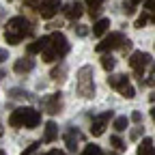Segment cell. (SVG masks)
Returning <instances> with one entry per match:
<instances>
[{
	"instance_id": "4dcf8cb0",
	"label": "cell",
	"mask_w": 155,
	"mask_h": 155,
	"mask_svg": "<svg viewBox=\"0 0 155 155\" xmlns=\"http://www.w3.org/2000/svg\"><path fill=\"white\" fill-rule=\"evenodd\" d=\"M37 147H39L37 142H35V144H30V147H28V149H26V151H24L22 155H30V153H35V149H37Z\"/></svg>"
},
{
	"instance_id": "603a6c76",
	"label": "cell",
	"mask_w": 155,
	"mask_h": 155,
	"mask_svg": "<svg viewBox=\"0 0 155 155\" xmlns=\"http://www.w3.org/2000/svg\"><path fill=\"white\" fill-rule=\"evenodd\" d=\"M121 95L125 97V99H134V97H136V91H134V86H125V88H121Z\"/></svg>"
},
{
	"instance_id": "ba28073f",
	"label": "cell",
	"mask_w": 155,
	"mask_h": 155,
	"mask_svg": "<svg viewBox=\"0 0 155 155\" xmlns=\"http://www.w3.org/2000/svg\"><path fill=\"white\" fill-rule=\"evenodd\" d=\"M43 106H45V110H48V114H58L61 112V93H54L52 97H48V99L43 101Z\"/></svg>"
},
{
	"instance_id": "4fadbf2b",
	"label": "cell",
	"mask_w": 155,
	"mask_h": 155,
	"mask_svg": "<svg viewBox=\"0 0 155 155\" xmlns=\"http://www.w3.org/2000/svg\"><path fill=\"white\" fill-rule=\"evenodd\" d=\"M56 136H58V127L54 121H50L45 125V134H43V142H54L56 140Z\"/></svg>"
},
{
	"instance_id": "cb8c5ba5",
	"label": "cell",
	"mask_w": 155,
	"mask_h": 155,
	"mask_svg": "<svg viewBox=\"0 0 155 155\" xmlns=\"http://www.w3.org/2000/svg\"><path fill=\"white\" fill-rule=\"evenodd\" d=\"M52 78H54V80H58V82H61V80H65V67H58V69H54V71H52Z\"/></svg>"
},
{
	"instance_id": "d6986e66",
	"label": "cell",
	"mask_w": 155,
	"mask_h": 155,
	"mask_svg": "<svg viewBox=\"0 0 155 155\" xmlns=\"http://www.w3.org/2000/svg\"><path fill=\"white\" fill-rule=\"evenodd\" d=\"M125 127H127V116H116L114 119V129L116 131H125Z\"/></svg>"
},
{
	"instance_id": "f35d334b",
	"label": "cell",
	"mask_w": 155,
	"mask_h": 155,
	"mask_svg": "<svg viewBox=\"0 0 155 155\" xmlns=\"http://www.w3.org/2000/svg\"><path fill=\"white\" fill-rule=\"evenodd\" d=\"M131 2H134V5H138V2H142V0H131Z\"/></svg>"
},
{
	"instance_id": "3957f363",
	"label": "cell",
	"mask_w": 155,
	"mask_h": 155,
	"mask_svg": "<svg viewBox=\"0 0 155 155\" xmlns=\"http://www.w3.org/2000/svg\"><path fill=\"white\" fill-rule=\"evenodd\" d=\"M93 67L91 65H84L80 71H78V95L82 97H93L95 93V82H93Z\"/></svg>"
},
{
	"instance_id": "30bf717a",
	"label": "cell",
	"mask_w": 155,
	"mask_h": 155,
	"mask_svg": "<svg viewBox=\"0 0 155 155\" xmlns=\"http://www.w3.org/2000/svg\"><path fill=\"white\" fill-rule=\"evenodd\" d=\"M50 45V37H41V39H37L35 43L28 45V54H43V50Z\"/></svg>"
},
{
	"instance_id": "4316f807",
	"label": "cell",
	"mask_w": 155,
	"mask_h": 155,
	"mask_svg": "<svg viewBox=\"0 0 155 155\" xmlns=\"http://www.w3.org/2000/svg\"><path fill=\"white\" fill-rule=\"evenodd\" d=\"M123 13H125V15H134V13H136L134 2H125V5H123Z\"/></svg>"
},
{
	"instance_id": "8d00e7d4",
	"label": "cell",
	"mask_w": 155,
	"mask_h": 155,
	"mask_svg": "<svg viewBox=\"0 0 155 155\" xmlns=\"http://www.w3.org/2000/svg\"><path fill=\"white\" fill-rule=\"evenodd\" d=\"M147 84H151V86H155V78H153V80H149Z\"/></svg>"
},
{
	"instance_id": "9c48e42d",
	"label": "cell",
	"mask_w": 155,
	"mask_h": 155,
	"mask_svg": "<svg viewBox=\"0 0 155 155\" xmlns=\"http://www.w3.org/2000/svg\"><path fill=\"white\" fill-rule=\"evenodd\" d=\"M39 121H41V114H39L35 108H26V116H24V125L26 127H37L39 125Z\"/></svg>"
},
{
	"instance_id": "8fae6325",
	"label": "cell",
	"mask_w": 155,
	"mask_h": 155,
	"mask_svg": "<svg viewBox=\"0 0 155 155\" xmlns=\"http://www.w3.org/2000/svg\"><path fill=\"white\" fill-rule=\"evenodd\" d=\"M32 67H35V61H30V58H19L13 65L15 73H28V71H32Z\"/></svg>"
},
{
	"instance_id": "d4e9b609",
	"label": "cell",
	"mask_w": 155,
	"mask_h": 155,
	"mask_svg": "<svg viewBox=\"0 0 155 155\" xmlns=\"http://www.w3.org/2000/svg\"><path fill=\"white\" fill-rule=\"evenodd\" d=\"M73 30H75V35H78V37H86V35H88V28H86V26H82V24H75V26H73Z\"/></svg>"
},
{
	"instance_id": "1f68e13d",
	"label": "cell",
	"mask_w": 155,
	"mask_h": 155,
	"mask_svg": "<svg viewBox=\"0 0 155 155\" xmlns=\"http://www.w3.org/2000/svg\"><path fill=\"white\" fill-rule=\"evenodd\" d=\"M147 9L149 11H155V0H147Z\"/></svg>"
},
{
	"instance_id": "277c9868",
	"label": "cell",
	"mask_w": 155,
	"mask_h": 155,
	"mask_svg": "<svg viewBox=\"0 0 155 155\" xmlns=\"http://www.w3.org/2000/svg\"><path fill=\"white\" fill-rule=\"evenodd\" d=\"M149 65H151V56L147 52H134L129 58V67L136 71V75H142Z\"/></svg>"
},
{
	"instance_id": "7a4b0ae2",
	"label": "cell",
	"mask_w": 155,
	"mask_h": 155,
	"mask_svg": "<svg viewBox=\"0 0 155 155\" xmlns=\"http://www.w3.org/2000/svg\"><path fill=\"white\" fill-rule=\"evenodd\" d=\"M67 52H69V45H67L65 35L63 32H54L50 37V45L43 50V61L45 63H54L56 58H63Z\"/></svg>"
},
{
	"instance_id": "8992f818",
	"label": "cell",
	"mask_w": 155,
	"mask_h": 155,
	"mask_svg": "<svg viewBox=\"0 0 155 155\" xmlns=\"http://www.w3.org/2000/svg\"><path fill=\"white\" fill-rule=\"evenodd\" d=\"M58 7H61V0H45V2L39 5V15H41L43 19H52L56 15Z\"/></svg>"
},
{
	"instance_id": "5b68a950",
	"label": "cell",
	"mask_w": 155,
	"mask_h": 155,
	"mask_svg": "<svg viewBox=\"0 0 155 155\" xmlns=\"http://www.w3.org/2000/svg\"><path fill=\"white\" fill-rule=\"evenodd\" d=\"M125 43V37L121 32H110L108 37H104V41L97 45V52H108V50H114V48H121Z\"/></svg>"
},
{
	"instance_id": "d6a6232c",
	"label": "cell",
	"mask_w": 155,
	"mask_h": 155,
	"mask_svg": "<svg viewBox=\"0 0 155 155\" xmlns=\"http://www.w3.org/2000/svg\"><path fill=\"white\" fill-rule=\"evenodd\" d=\"M7 61V50H0V63Z\"/></svg>"
},
{
	"instance_id": "83f0119b",
	"label": "cell",
	"mask_w": 155,
	"mask_h": 155,
	"mask_svg": "<svg viewBox=\"0 0 155 155\" xmlns=\"http://www.w3.org/2000/svg\"><path fill=\"white\" fill-rule=\"evenodd\" d=\"M147 22H149V17H147V15H140V17H138V22H136V28H144Z\"/></svg>"
},
{
	"instance_id": "5bb4252c",
	"label": "cell",
	"mask_w": 155,
	"mask_h": 155,
	"mask_svg": "<svg viewBox=\"0 0 155 155\" xmlns=\"http://www.w3.org/2000/svg\"><path fill=\"white\" fill-rule=\"evenodd\" d=\"M108 26H110V19H106V17L97 19V22H95V26H93V35H95V37H101V35H106Z\"/></svg>"
},
{
	"instance_id": "60d3db41",
	"label": "cell",
	"mask_w": 155,
	"mask_h": 155,
	"mask_svg": "<svg viewBox=\"0 0 155 155\" xmlns=\"http://www.w3.org/2000/svg\"><path fill=\"white\" fill-rule=\"evenodd\" d=\"M0 136H2V127H0Z\"/></svg>"
},
{
	"instance_id": "6da1fadb",
	"label": "cell",
	"mask_w": 155,
	"mask_h": 155,
	"mask_svg": "<svg viewBox=\"0 0 155 155\" xmlns=\"http://www.w3.org/2000/svg\"><path fill=\"white\" fill-rule=\"evenodd\" d=\"M30 32H32V28H30V22H28L26 17L17 15V17L9 19V24H7V30H5V39H7V43H11V45H17V43L22 41L24 37H28Z\"/></svg>"
},
{
	"instance_id": "52a82bcc",
	"label": "cell",
	"mask_w": 155,
	"mask_h": 155,
	"mask_svg": "<svg viewBox=\"0 0 155 155\" xmlns=\"http://www.w3.org/2000/svg\"><path fill=\"white\" fill-rule=\"evenodd\" d=\"M108 119H112V112H104L101 116H97V119L93 121V125H91V134H93V136H101L104 129H106Z\"/></svg>"
},
{
	"instance_id": "e575fe53",
	"label": "cell",
	"mask_w": 155,
	"mask_h": 155,
	"mask_svg": "<svg viewBox=\"0 0 155 155\" xmlns=\"http://www.w3.org/2000/svg\"><path fill=\"white\" fill-rule=\"evenodd\" d=\"M26 5H37V0H24Z\"/></svg>"
},
{
	"instance_id": "ab89813d",
	"label": "cell",
	"mask_w": 155,
	"mask_h": 155,
	"mask_svg": "<svg viewBox=\"0 0 155 155\" xmlns=\"http://www.w3.org/2000/svg\"><path fill=\"white\" fill-rule=\"evenodd\" d=\"M0 78H5V71H2V69H0Z\"/></svg>"
},
{
	"instance_id": "2e32d148",
	"label": "cell",
	"mask_w": 155,
	"mask_h": 155,
	"mask_svg": "<svg viewBox=\"0 0 155 155\" xmlns=\"http://www.w3.org/2000/svg\"><path fill=\"white\" fill-rule=\"evenodd\" d=\"M108 84L112 86V88H125L127 86V75H110L108 78Z\"/></svg>"
},
{
	"instance_id": "ffe728a7",
	"label": "cell",
	"mask_w": 155,
	"mask_h": 155,
	"mask_svg": "<svg viewBox=\"0 0 155 155\" xmlns=\"http://www.w3.org/2000/svg\"><path fill=\"white\" fill-rule=\"evenodd\" d=\"M101 67H104L106 71H112V69H114V58H112V56H104V58H101Z\"/></svg>"
},
{
	"instance_id": "484cf974",
	"label": "cell",
	"mask_w": 155,
	"mask_h": 155,
	"mask_svg": "<svg viewBox=\"0 0 155 155\" xmlns=\"http://www.w3.org/2000/svg\"><path fill=\"white\" fill-rule=\"evenodd\" d=\"M142 134H144V129H142V127H136V129H131V134H129V138H131V140H138V138H140Z\"/></svg>"
},
{
	"instance_id": "d590c367",
	"label": "cell",
	"mask_w": 155,
	"mask_h": 155,
	"mask_svg": "<svg viewBox=\"0 0 155 155\" xmlns=\"http://www.w3.org/2000/svg\"><path fill=\"white\" fill-rule=\"evenodd\" d=\"M149 99H151V101H155V93H151V95H149Z\"/></svg>"
},
{
	"instance_id": "836d02e7",
	"label": "cell",
	"mask_w": 155,
	"mask_h": 155,
	"mask_svg": "<svg viewBox=\"0 0 155 155\" xmlns=\"http://www.w3.org/2000/svg\"><path fill=\"white\" fill-rule=\"evenodd\" d=\"M45 155H63L61 151H50V153H45Z\"/></svg>"
},
{
	"instance_id": "e0dca14e",
	"label": "cell",
	"mask_w": 155,
	"mask_h": 155,
	"mask_svg": "<svg viewBox=\"0 0 155 155\" xmlns=\"http://www.w3.org/2000/svg\"><path fill=\"white\" fill-rule=\"evenodd\" d=\"M138 155H155V147H153V140L151 138H144L138 147Z\"/></svg>"
},
{
	"instance_id": "f546056e",
	"label": "cell",
	"mask_w": 155,
	"mask_h": 155,
	"mask_svg": "<svg viewBox=\"0 0 155 155\" xmlns=\"http://www.w3.org/2000/svg\"><path fill=\"white\" fill-rule=\"evenodd\" d=\"M131 121H134V123H140V121H142V114H140L138 110H134V112H131Z\"/></svg>"
},
{
	"instance_id": "b9f144b4",
	"label": "cell",
	"mask_w": 155,
	"mask_h": 155,
	"mask_svg": "<svg viewBox=\"0 0 155 155\" xmlns=\"http://www.w3.org/2000/svg\"><path fill=\"white\" fill-rule=\"evenodd\" d=\"M0 155H5V153H2V151H0Z\"/></svg>"
},
{
	"instance_id": "7c38bea8",
	"label": "cell",
	"mask_w": 155,
	"mask_h": 155,
	"mask_svg": "<svg viewBox=\"0 0 155 155\" xmlns=\"http://www.w3.org/2000/svg\"><path fill=\"white\" fill-rule=\"evenodd\" d=\"M24 116H26V108H17V110L11 114L9 125H11V127H22V125H24Z\"/></svg>"
},
{
	"instance_id": "9a60e30c",
	"label": "cell",
	"mask_w": 155,
	"mask_h": 155,
	"mask_svg": "<svg viewBox=\"0 0 155 155\" xmlns=\"http://www.w3.org/2000/svg\"><path fill=\"white\" fill-rule=\"evenodd\" d=\"M65 15L69 17V19H78L82 15V2H71L67 9H65Z\"/></svg>"
},
{
	"instance_id": "44dd1931",
	"label": "cell",
	"mask_w": 155,
	"mask_h": 155,
	"mask_svg": "<svg viewBox=\"0 0 155 155\" xmlns=\"http://www.w3.org/2000/svg\"><path fill=\"white\" fill-rule=\"evenodd\" d=\"M110 144H112L116 151H123V149H125V144H123V140L119 138V136H110Z\"/></svg>"
},
{
	"instance_id": "f1b7e54d",
	"label": "cell",
	"mask_w": 155,
	"mask_h": 155,
	"mask_svg": "<svg viewBox=\"0 0 155 155\" xmlns=\"http://www.w3.org/2000/svg\"><path fill=\"white\" fill-rule=\"evenodd\" d=\"M84 2H86L91 9H99V5L104 2V0H84Z\"/></svg>"
},
{
	"instance_id": "ac0fdd59",
	"label": "cell",
	"mask_w": 155,
	"mask_h": 155,
	"mask_svg": "<svg viewBox=\"0 0 155 155\" xmlns=\"http://www.w3.org/2000/svg\"><path fill=\"white\" fill-rule=\"evenodd\" d=\"M65 142H67V149H69V151H75V149H78V134L69 131V134L65 136Z\"/></svg>"
},
{
	"instance_id": "7bdbcfd3",
	"label": "cell",
	"mask_w": 155,
	"mask_h": 155,
	"mask_svg": "<svg viewBox=\"0 0 155 155\" xmlns=\"http://www.w3.org/2000/svg\"><path fill=\"white\" fill-rule=\"evenodd\" d=\"M9 2H11V0H9Z\"/></svg>"
},
{
	"instance_id": "74e56055",
	"label": "cell",
	"mask_w": 155,
	"mask_h": 155,
	"mask_svg": "<svg viewBox=\"0 0 155 155\" xmlns=\"http://www.w3.org/2000/svg\"><path fill=\"white\" fill-rule=\"evenodd\" d=\"M151 116H153V121H155V108H153V110H151Z\"/></svg>"
},
{
	"instance_id": "7402d4cb",
	"label": "cell",
	"mask_w": 155,
	"mask_h": 155,
	"mask_svg": "<svg viewBox=\"0 0 155 155\" xmlns=\"http://www.w3.org/2000/svg\"><path fill=\"white\" fill-rule=\"evenodd\" d=\"M82 155H101V149L97 147V144H88V147L82 151Z\"/></svg>"
}]
</instances>
